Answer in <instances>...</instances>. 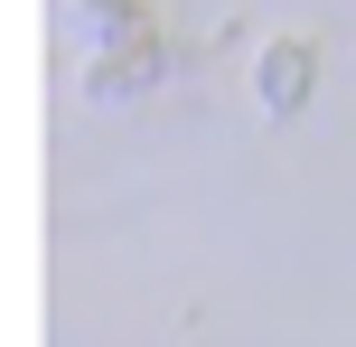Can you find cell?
I'll return each instance as SVG.
<instances>
[{"label": "cell", "mask_w": 356, "mask_h": 347, "mask_svg": "<svg viewBox=\"0 0 356 347\" xmlns=\"http://www.w3.org/2000/svg\"><path fill=\"white\" fill-rule=\"evenodd\" d=\"M309 85H319V47H309V38H272V47H263V75H253L263 113H272V122H300V113H309Z\"/></svg>", "instance_id": "cell-1"}, {"label": "cell", "mask_w": 356, "mask_h": 347, "mask_svg": "<svg viewBox=\"0 0 356 347\" xmlns=\"http://www.w3.org/2000/svg\"><path fill=\"white\" fill-rule=\"evenodd\" d=\"M75 19H85V38H94L104 56H141V47H160L150 10H131V0H75Z\"/></svg>", "instance_id": "cell-2"}, {"label": "cell", "mask_w": 356, "mask_h": 347, "mask_svg": "<svg viewBox=\"0 0 356 347\" xmlns=\"http://www.w3.org/2000/svg\"><path fill=\"white\" fill-rule=\"evenodd\" d=\"M160 75H169L160 47H141V56H104V66L85 75V94H94V104H131V94H150Z\"/></svg>", "instance_id": "cell-3"}]
</instances>
